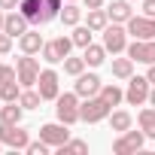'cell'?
<instances>
[{
  "instance_id": "obj_1",
  "label": "cell",
  "mask_w": 155,
  "mask_h": 155,
  "mask_svg": "<svg viewBox=\"0 0 155 155\" xmlns=\"http://www.w3.org/2000/svg\"><path fill=\"white\" fill-rule=\"evenodd\" d=\"M61 0H21L18 3V9L25 12V18L34 25V28H40V25H49L52 18H58L61 15Z\"/></svg>"
},
{
  "instance_id": "obj_2",
  "label": "cell",
  "mask_w": 155,
  "mask_h": 155,
  "mask_svg": "<svg viewBox=\"0 0 155 155\" xmlns=\"http://www.w3.org/2000/svg\"><path fill=\"white\" fill-rule=\"evenodd\" d=\"M110 113H113V107H110V104H107L101 94H94V97H85V101L79 104V119H82V122H88V125L110 119Z\"/></svg>"
},
{
  "instance_id": "obj_3",
  "label": "cell",
  "mask_w": 155,
  "mask_h": 155,
  "mask_svg": "<svg viewBox=\"0 0 155 155\" xmlns=\"http://www.w3.org/2000/svg\"><path fill=\"white\" fill-rule=\"evenodd\" d=\"M55 104H58V107H55L58 122H64V125H76V122H79V94H76V91L58 94Z\"/></svg>"
},
{
  "instance_id": "obj_4",
  "label": "cell",
  "mask_w": 155,
  "mask_h": 155,
  "mask_svg": "<svg viewBox=\"0 0 155 155\" xmlns=\"http://www.w3.org/2000/svg\"><path fill=\"white\" fill-rule=\"evenodd\" d=\"M15 76H18V85L21 88H34L40 79V61L34 55H21L15 61Z\"/></svg>"
},
{
  "instance_id": "obj_5",
  "label": "cell",
  "mask_w": 155,
  "mask_h": 155,
  "mask_svg": "<svg viewBox=\"0 0 155 155\" xmlns=\"http://www.w3.org/2000/svg\"><path fill=\"white\" fill-rule=\"evenodd\" d=\"M149 91H152V82L146 76H131L128 79V88H125V101L131 107H143L149 101Z\"/></svg>"
},
{
  "instance_id": "obj_6",
  "label": "cell",
  "mask_w": 155,
  "mask_h": 155,
  "mask_svg": "<svg viewBox=\"0 0 155 155\" xmlns=\"http://www.w3.org/2000/svg\"><path fill=\"white\" fill-rule=\"evenodd\" d=\"M104 49L113 52V55L125 52V49H128V28H122L119 21L107 25V28H104Z\"/></svg>"
},
{
  "instance_id": "obj_7",
  "label": "cell",
  "mask_w": 155,
  "mask_h": 155,
  "mask_svg": "<svg viewBox=\"0 0 155 155\" xmlns=\"http://www.w3.org/2000/svg\"><path fill=\"white\" fill-rule=\"evenodd\" d=\"M143 143H146V134H143V128L140 131H125V134H119L116 140H113V152L116 155H128V152H137V149H143Z\"/></svg>"
},
{
  "instance_id": "obj_8",
  "label": "cell",
  "mask_w": 155,
  "mask_h": 155,
  "mask_svg": "<svg viewBox=\"0 0 155 155\" xmlns=\"http://www.w3.org/2000/svg\"><path fill=\"white\" fill-rule=\"evenodd\" d=\"M0 143L9 146V149H28L31 134L21 125H3V122H0Z\"/></svg>"
},
{
  "instance_id": "obj_9",
  "label": "cell",
  "mask_w": 155,
  "mask_h": 155,
  "mask_svg": "<svg viewBox=\"0 0 155 155\" xmlns=\"http://www.w3.org/2000/svg\"><path fill=\"white\" fill-rule=\"evenodd\" d=\"M40 137H43L52 149H61V146L70 140V125H64V122H49V125L40 128Z\"/></svg>"
},
{
  "instance_id": "obj_10",
  "label": "cell",
  "mask_w": 155,
  "mask_h": 155,
  "mask_svg": "<svg viewBox=\"0 0 155 155\" xmlns=\"http://www.w3.org/2000/svg\"><path fill=\"white\" fill-rule=\"evenodd\" d=\"M125 25H128V34L134 40H155V18H149V15H131Z\"/></svg>"
},
{
  "instance_id": "obj_11",
  "label": "cell",
  "mask_w": 155,
  "mask_h": 155,
  "mask_svg": "<svg viewBox=\"0 0 155 155\" xmlns=\"http://www.w3.org/2000/svg\"><path fill=\"white\" fill-rule=\"evenodd\" d=\"M125 52H128V58H134L140 64H155V40H134Z\"/></svg>"
},
{
  "instance_id": "obj_12",
  "label": "cell",
  "mask_w": 155,
  "mask_h": 155,
  "mask_svg": "<svg viewBox=\"0 0 155 155\" xmlns=\"http://www.w3.org/2000/svg\"><path fill=\"white\" fill-rule=\"evenodd\" d=\"M101 88H104V82H101V76L97 73H79L76 76V94L79 97H94V94H101Z\"/></svg>"
},
{
  "instance_id": "obj_13",
  "label": "cell",
  "mask_w": 155,
  "mask_h": 155,
  "mask_svg": "<svg viewBox=\"0 0 155 155\" xmlns=\"http://www.w3.org/2000/svg\"><path fill=\"white\" fill-rule=\"evenodd\" d=\"M37 91L43 94V101H58V73L55 70H40V79H37Z\"/></svg>"
},
{
  "instance_id": "obj_14",
  "label": "cell",
  "mask_w": 155,
  "mask_h": 155,
  "mask_svg": "<svg viewBox=\"0 0 155 155\" xmlns=\"http://www.w3.org/2000/svg\"><path fill=\"white\" fill-rule=\"evenodd\" d=\"M3 31L15 40V37H21V34H28V31H31V21L25 18V12H21V9H9V12H6V21H3Z\"/></svg>"
},
{
  "instance_id": "obj_15",
  "label": "cell",
  "mask_w": 155,
  "mask_h": 155,
  "mask_svg": "<svg viewBox=\"0 0 155 155\" xmlns=\"http://www.w3.org/2000/svg\"><path fill=\"white\" fill-rule=\"evenodd\" d=\"M43 34L40 31H28V34H21L18 37V46H21V52L25 55H37V52H43Z\"/></svg>"
},
{
  "instance_id": "obj_16",
  "label": "cell",
  "mask_w": 155,
  "mask_h": 155,
  "mask_svg": "<svg viewBox=\"0 0 155 155\" xmlns=\"http://www.w3.org/2000/svg\"><path fill=\"white\" fill-rule=\"evenodd\" d=\"M107 15L113 18V21H119V25H125L134 12H131V0H113L110 3V9H107Z\"/></svg>"
},
{
  "instance_id": "obj_17",
  "label": "cell",
  "mask_w": 155,
  "mask_h": 155,
  "mask_svg": "<svg viewBox=\"0 0 155 155\" xmlns=\"http://www.w3.org/2000/svg\"><path fill=\"white\" fill-rule=\"evenodd\" d=\"M21 113H25V107L18 101H12L6 107H0V122L3 125H21Z\"/></svg>"
},
{
  "instance_id": "obj_18",
  "label": "cell",
  "mask_w": 155,
  "mask_h": 155,
  "mask_svg": "<svg viewBox=\"0 0 155 155\" xmlns=\"http://www.w3.org/2000/svg\"><path fill=\"white\" fill-rule=\"evenodd\" d=\"M82 58H85V64H88V67H101V64L107 61V49H104V46L88 43V46L82 49Z\"/></svg>"
},
{
  "instance_id": "obj_19",
  "label": "cell",
  "mask_w": 155,
  "mask_h": 155,
  "mask_svg": "<svg viewBox=\"0 0 155 155\" xmlns=\"http://www.w3.org/2000/svg\"><path fill=\"white\" fill-rule=\"evenodd\" d=\"M58 18H61L67 28H76V25L82 21V9L76 6V3H70V0H67V3L61 6V15H58Z\"/></svg>"
},
{
  "instance_id": "obj_20",
  "label": "cell",
  "mask_w": 155,
  "mask_h": 155,
  "mask_svg": "<svg viewBox=\"0 0 155 155\" xmlns=\"http://www.w3.org/2000/svg\"><path fill=\"white\" fill-rule=\"evenodd\" d=\"M131 125H134L131 113H125V110H116V113H110V128H113L116 134H125Z\"/></svg>"
},
{
  "instance_id": "obj_21",
  "label": "cell",
  "mask_w": 155,
  "mask_h": 155,
  "mask_svg": "<svg viewBox=\"0 0 155 155\" xmlns=\"http://www.w3.org/2000/svg\"><path fill=\"white\" fill-rule=\"evenodd\" d=\"M113 76L116 79H131L134 76V58H113Z\"/></svg>"
},
{
  "instance_id": "obj_22",
  "label": "cell",
  "mask_w": 155,
  "mask_h": 155,
  "mask_svg": "<svg viewBox=\"0 0 155 155\" xmlns=\"http://www.w3.org/2000/svg\"><path fill=\"white\" fill-rule=\"evenodd\" d=\"M137 122H140V128H143V134L155 140V107H152V104H149V107H146V110H143V113L137 116Z\"/></svg>"
},
{
  "instance_id": "obj_23",
  "label": "cell",
  "mask_w": 155,
  "mask_h": 155,
  "mask_svg": "<svg viewBox=\"0 0 155 155\" xmlns=\"http://www.w3.org/2000/svg\"><path fill=\"white\" fill-rule=\"evenodd\" d=\"M101 97H104V101H107L110 107H119V104L125 101V91H122V88H119L116 82H107V85L101 88Z\"/></svg>"
},
{
  "instance_id": "obj_24",
  "label": "cell",
  "mask_w": 155,
  "mask_h": 155,
  "mask_svg": "<svg viewBox=\"0 0 155 155\" xmlns=\"http://www.w3.org/2000/svg\"><path fill=\"white\" fill-rule=\"evenodd\" d=\"M18 79H9V82H3V85H0V101H3V104H12V101H18L21 97V85H15Z\"/></svg>"
},
{
  "instance_id": "obj_25",
  "label": "cell",
  "mask_w": 155,
  "mask_h": 155,
  "mask_svg": "<svg viewBox=\"0 0 155 155\" xmlns=\"http://www.w3.org/2000/svg\"><path fill=\"white\" fill-rule=\"evenodd\" d=\"M85 25H88L91 31H104V28L110 25V15H107V9H88V18H85Z\"/></svg>"
},
{
  "instance_id": "obj_26",
  "label": "cell",
  "mask_w": 155,
  "mask_h": 155,
  "mask_svg": "<svg viewBox=\"0 0 155 155\" xmlns=\"http://www.w3.org/2000/svg\"><path fill=\"white\" fill-rule=\"evenodd\" d=\"M91 34H94V31H91L88 25H76V28H73V34H70V37H73V46L85 49V46L91 43Z\"/></svg>"
},
{
  "instance_id": "obj_27",
  "label": "cell",
  "mask_w": 155,
  "mask_h": 155,
  "mask_svg": "<svg viewBox=\"0 0 155 155\" xmlns=\"http://www.w3.org/2000/svg\"><path fill=\"white\" fill-rule=\"evenodd\" d=\"M85 67H88L85 58H70V55L64 58V73L67 76H79V73H85Z\"/></svg>"
},
{
  "instance_id": "obj_28",
  "label": "cell",
  "mask_w": 155,
  "mask_h": 155,
  "mask_svg": "<svg viewBox=\"0 0 155 155\" xmlns=\"http://www.w3.org/2000/svg\"><path fill=\"white\" fill-rule=\"evenodd\" d=\"M40 101H43V94H40V91H34V88H25V91H21V97H18V104H21L25 110H37V107H40Z\"/></svg>"
},
{
  "instance_id": "obj_29",
  "label": "cell",
  "mask_w": 155,
  "mask_h": 155,
  "mask_svg": "<svg viewBox=\"0 0 155 155\" xmlns=\"http://www.w3.org/2000/svg\"><path fill=\"white\" fill-rule=\"evenodd\" d=\"M52 43H55V52L61 55V61H64V58L73 52V37H55Z\"/></svg>"
},
{
  "instance_id": "obj_30",
  "label": "cell",
  "mask_w": 155,
  "mask_h": 155,
  "mask_svg": "<svg viewBox=\"0 0 155 155\" xmlns=\"http://www.w3.org/2000/svg\"><path fill=\"white\" fill-rule=\"evenodd\" d=\"M58 152H61V155H67V152H88V143H85V140H67Z\"/></svg>"
},
{
  "instance_id": "obj_31",
  "label": "cell",
  "mask_w": 155,
  "mask_h": 155,
  "mask_svg": "<svg viewBox=\"0 0 155 155\" xmlns=\"http://www.w3.org/2000/svg\"><path fill=\"white\" fill-rule=\"evenodd\" d=\"M43 61H46V64H58V61H61V55L55 52V43H52V40L43 43Z\"/></svg>"
},
{
  "instance_id": "obj_32",
  "label": "cell",
  "mask_w": 155,
  "mask_h": 155,
  "mask_svg": "<svg viewBox=\"0 0 155 155\" xmlns=\"http://www.w3.org/2000/svg\"><path fill=\"white\" fill-rule=\"evenodd\" d=\"M49 149H52V146H49L43 137H40V140H34V143H28V152H31V155H46Z\"/></svg>"
},
{
  "instance_id": "obj_33",
  "label": "cell",
  "mask_w": 155,
  "mask_h": 155,
  "mask_svg": "<svg viewBox=\"0 0 155 155\" xmlns=\"http://www.w3.org/2000/svg\"><path fill=\"white\" fill-rule=\"evenodd\" d=\"M9 79H18V76H15V67L0 64V85H3V82H9Z\"/></svg>"
},
{
  "instance_id": "obj_34",
  "label": "cell",
  "mask_w": 155,
  "mask_h": 155,
  "mask_svg": "<svg viewBox=\"0 0 155 155\" xmlns=\"http://www.w3.org/2000/svg\"><path fill=\"white\" fill-rule=\"evenodd\" d=\"M9 49H12V37H9L6 31H0V55H6Z\"/></svg>"
},
{
  "instance_id": "obj_35",
  "label": "cell",
  "mask_w": 155,
  "mask_h": 155,
  "mask_svg": "<svg viewBox=\"0 0 155 155\" xmlns=\"http://www.w3.org/2000/svg\"><path fill=\"white\" fill-rule=\"evenodd\" d=\"M143 15L155 18V0H143Z\"/></svg>"
},
{
  "instance_id": "obj_36",
  "label": "cell",
  "mask_w": 155,
  "mask_h": 155,
  "mask_svg": "<svg viewBox=\"0 0 155 155\" xmlns=\"http://www.w3.org/2000/svg\"><path fill=\"white\" fill-rule=\"evenodd\" d=\"M18 3H21V0H0V9H18Z\"/></svg>"
},
{
  "instance_id": "obj_37",
  "label": "cell",
  "mask_w": 155,
  "mask_h": 155,
  "mask_svg": "<svg viewBox=\"0 0 155 155\" xmlns=\"http://www.w3.org/2000/svg\"><path fill=\"white\" fill-rule=\"evenodd\" d=\"M82 3H85V9H104L107 0H82Z\"/></svg>"
},
{
  "instance_id": "obj_38",
  "label": "cell",
  "mask_w": 155,
  "mask_h": 155,
  "mask_svg": "<svg viewBox=\"0 0 155 155\" xmlns=\"http://www.w3.org/2000/svg\"><path fill=\"white\" fill-rule=\"evenodd\" d=\"M146 79H149V82L155 85V64H149V73H146Z\"/></svg>"
},
{
  "instance_id": "obj_39",
  "label": "cell",
  "mask_w": 155,
  "mask_h": 155,
  "mask_svg": "<svg viewBox=\"0 0 155 155\" xmlns=\"http://www.w3.org/2000/svg\"><path fill=\"white\" fill-rule=\"evenodd\" d=\"M149 104L155 107V85H152V91H149Z\"/></svg>"
},
{
  "instance_id": "obj_40",
  "label": "cell",
  "mask_w": 155,
  "mask_h": 155,
  "mask_svg": "<svg viewBox=\"0 0 155 155\" xmlns=\"http://www.w3.org/2000/svg\"><path fill=\"white\" fill-rule=\"evenodd\" d=\"M3 21H6V15H3V9H0V31H3Z\"/></svg>"
},
{
  "instance_id": "obj_41",
  "label": "cell",
  "mask_w": 155,
  "mask_h": 155,
  "mask_svg": "<svg viewBox=\"0 0 155 155\" xmlns=\"http://www.w3.org/2000/svg\"><path fill=\"white\" fill-rule=\"evenodd\" d=\"M0 152H3V143H0Z\"/></svg>"
},
{
  "instance_id": "obj_42",
  "label": "cell",
  "mask_w": 155,
  "mask_h": 155,
  "mask_svg": "<svg viewBox=\"0 0 155 155\" xmlns=\"http://www.w3.org/2000/svg\"><path fill=\"white\" fill-rule=\"evenodd\" d=\"M70 3H76V0H70Z\"/></svg>"
}]
</instances>
